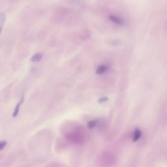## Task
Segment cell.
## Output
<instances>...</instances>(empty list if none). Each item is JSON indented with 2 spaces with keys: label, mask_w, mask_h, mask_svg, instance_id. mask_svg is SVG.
I'll list each match as a JSON object with an SVG mask.
<instances>
[{
  "label": "cell",
  "mask_w": 167,
  "mask_h": 167,
  "mask_svg": "<svg viewBox=\"0 0 167 167\" xmlns=\"http://www.w3.org/2000/svg\"><path fill=\"white\" fill-rule=\"evenodd\" d=\"M109 19L112 22L119 26H123L124 24V21L118 16L112 15L109 16Z\"/></svg>",
  "instance_id": "6da1fadb"
},
{
  "label": "cell",
  "mask_w": 167,
  "mask_h": 167,
  "mask_svg": "<svg viewBox=\"0 0 167 167\" xmlns=\"http://www.w3.org/2000/svg\"><path fill=\"white\" fill-rule=\"evenodd\" d=\"M24 97L23 95H22L21 98L20 99V100L19 101L18 103L17 104L16 107H15V108L13 114H12V116H13V117H15L17 116V115L18 114L19 112V110H20V106L24 103Z\"/></svg>",
  "instance_id": "7a4b0ae2"
},
{
  "label": "cell",
  "mask_w": 167,
  "mask_h": 167,
  "mask_svg": "<svg viewBox=\"0 0 167 167\" xmlns=\"http://www.w3.org/2000/svg\"><path fill=\"white\" fill-rule=\"evenodd\" d=\"M42 58H43V54L41 53H37L32 57L30 60L33 62H37L41 61Z\"/></svg>",
  "instance_id": "3957f363"
},
{
  "label": "cell",
  "mask_w": 167,
  "mask_h": 167,
  "mask_svg": "<svg viewBox=\"0 0 167 167\" xmlns=\"http://www.w3.org/2000/svg\"><path fill=\"white\" fill-rule=\"evenodd\" d=\"M6 21V15L3 12H0V35L3 30V27Z\"/></svg>",
  "instance_id": "277c9868"
},
{
  "label": "cell",
  "mask_w": 167,
  "mask_h": 167,
  "mask_svg": "<svg viewBox=\"0 0 167 167\" xmlns=\"http://www.w3.org/2000/svg\"><path fill=\"white\" fill-rule=\"evenodd\" d=\"M142 132L139 129H136L134 132V136H133V141L134 142H136L140 139L141 136Z\"/></svg>",
  "instance_id": "5b68a950"
},
{
  "label": "cell",
  "mask_w": 167,
  "mask_h": 167,
  "mask_svg": "<svg viewBox=\"0 0 167 167\" xmlns=\"http://www.w3.org/2000/svg\"><path fill=\"white\" fill-rule=\"evenodd\" d=\"M107 67L106 66L101 65L98 68L96 71V73L97 74H102L104 73L106 71H107Z\"/></svg>",
  "instance_id": "8992f818"
},
{
  "label": "cell",
  "mask_w": 167,
  "mask_h": 167,
  "mask_svg": "<svg viewBox=\"0 0 167 167\" xmlns=\"http://www.w3.org/2000/svg\"><path fill=\"white\" fill-rule=\"evenodd\" d=\"M98 123V120H94L90 121L87 124V127L89 129H93L95 127H96Z\"/></svg>",
  "instance_id": "52a82bcc"
},
{
  "label": "cell",
  "mask_w": 167,
  "mask_h": 167,
  "mask_svg": "<svg viewBox=\"0 0 167 167\" xmlns=\"http://www.w3.org/2000/svg\"><path fill=\"white\" fill-rule=\"evenodd\" d=\"M7 144L6 141H0V150H3Z\"/></svg>",
  "instance_id": "ba28073f"
},
{
  "label": "cell",
  "mask_w": 167,
  "mask_h": 167,
  "mask_svg": "<svg viewBox=\"0 0 167 167\" xmlns=\"http://www.w3.org/2000/svg\"><path fill=\"white\" fill-rule=\"evenodd\" d=\"M107 100V98L106 97H103L100 98V100H99V103H103V102H106V101Z\"/></svg>",
  "instance_id": "9c48e42d"
}]
</instances>
